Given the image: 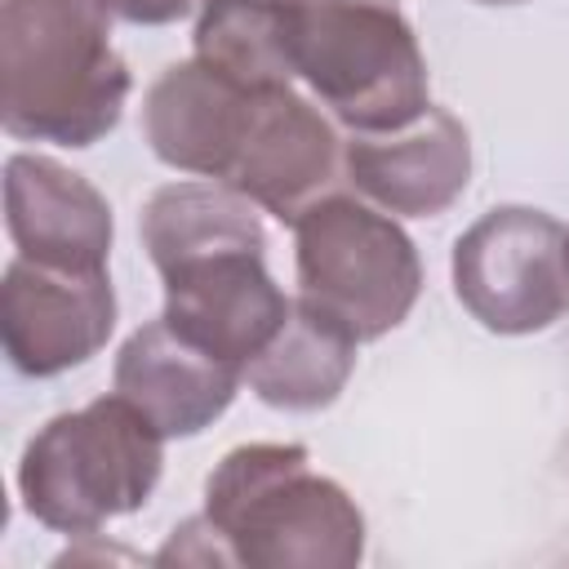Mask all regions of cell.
Here are the masks:
<instances>
[{
  "label": "cell",
  "mask_w": 569,
  "mask_h": 569,
  "mask_svg": "<svg viewBox=\"0 0 569 569\" xmlns=\"http://www.w3.org/2000/svg\"><path fill=\"white\" fill-rule=\"evenodd\" d=\"M267 93V89H262ZM253 89L218 76L200 58L164 67L142 98V133L156 160L200 178H227L249 133Z\"/></svg>",
  "instance_id": "cell-13"
},
{
  "label": "cell",
  "mask_w": 569,
  "mask_h": 569,
  "mask_svg": "<svg viewBox=\"0 0 569 569\" xmlns=\"http://www.w3.org/2000/svg\"><path fill=\"white\" fill-rule=\"evenodd\" d=\"M342 173L347 142L338 138L333 120L311 98L293 93V84H284L253 98L249 133L222 182L293 227L316 200L338 191Z\"/></svg>",
  "instance_id": "cell-9"
},
{
  "label": "cell",
  "mask_w": 569,
  "mask_h": 569,
  "mask_svg": "<svg viewBox=\"0 0 569 569\" xmlns=\"http://www.w3.org/2000/svg\"><path fill=\"white\" fill-rule=\"evenodd\" d=\"M116 329V289L107 267H49L13 258L0 284L4 356L27 378H53L107 347Z\"/></svg>",
  "instance_id": "cell-8"
},
{
  "label": "cell",
  "mask_w": 569,
  "mask_h": 569,
  "mask_svg": "<svg viewBox=\"0 0 569 569\" xmlns=\"http://www.w3.org/2000/svg\"><path fill=\"white\" fill-rule=\"evenodd\" d=\"M204 516L249 569H351L365 556L356 498L302 445H240L204 480Z\"/></svg>",
  "instance_id": "cell-2"
},
{
  "label": "cell",
  "mask_w": 569,
  "mask_h": 569,
  "mask_svg": "<svg viewBox=\"0 0 569 569\" xmlns=\"http://www.w3.org/2000/svg\"><path fill=\"white\" fill-rule=\"evenodd\" d=\"M160 280L164 320L240 373L267 351L293 307V298H284L267 271V244L204 249L160 267Z\"/></svg>",
  "instance_id": "cell-7"
},
{
  "label": "cell",
  "mask_w": 569,
  "mask_h": 569,
  "mask_svg": "<svg viewBox=\"0 0 569 569\" xmlns=\"http://www.w3.org/2000/svg\"><path fill=\"white\" fill-rule=\"evenodd\" d=\"M453 293L489 333H538L569 311V231L529 204L480 213L453 244Z\"/></svg>",
  "instance_id": "cell-6"
},
{
  "label": "cell",
  "mask_w": 569,
  "mask_h": 569,
  "mask_svg": "<svg viewBox=\"0 0 569 569\" xmlns=\"http://www.w3.org/2000/svg\"><path fill=\"white\" fill-rule=\"evenodd\" d=\"M111 382L124 400H133L164 440H187L213 427L236 400L244 373L191 338H182L164 316L133 329L116 356Z\"/></svg>",
  "instance_id": "cell-12"
},
{
  "label": "cell",
  "mask_w": 569,
  "mask_h": 569,
  "mask_svg": "<svg viewBox=\"0 0 569 569\" xmlns=\"http://www.w3.org/2000/svg\"><path fill=\"white\" fill-rule=\"evenodd\" d=\"M4 227L22 258L98 271L111 253V204L76 169L18 151L4 160Z\"/></svg>",
  "instance_id": "cell-11"
},
{
  "label": "cell",
  "mask_w": 569,
  "mask_h": 569,
  "mask_svg": "<svg viewBox=\"0 0 569 569\" xmlns=\"http://www.w3.org/2000/svg\"><path fill=\"white\" fill-rule=\"evenodd\" d=\"M164 471V436L120 391L49 418L22 449V507L58 529L89 538L116 516L147 507Z\"/></svg>",
  "instance_id": "cell-3"
},
{
  "label": "cell",
  "mask_w": 569,
  "mask_h": 569,
  "mask_svg": "<svg viewBox=\"0 0 569 569\" xmlns=\"http://www.w3.org/2000/svg\"><path fill=\"white\" fill-rule=\"evenodd\" d=\"M151 560L156 565H236L231 560V547L218 538V529L209 525L204 511L191 516V520H182Z\"/></svg>",
  "instance_id": "cell-16"
},
{
  "label": "cell",
  "mask_w": 569,
  "mask_h": 569,
  "mask_svg": "<svg viewBox=\"0 0 569 569\" xmlns=\"http://www.w3.org/2000/svg\"><path fill=\"white\" fill-rule=\"evenodd\" d=\"M347 178L391 218H436L471 182L467 124L445 107H427L400 129L356 133L347 142Z\"/></svg>",
  "instance_id": "cell-10"
},
{
  "label": "cell",
  "mask_w": 569,
  "mask_h": 569,
  "mask_svg": "<svg viewBox=\"0 0 569 569\" xmlns=\"http://www.w3.org/2000/svg\"><path fill=\"white\" fill-rule=\"evenodd\" d=\"M196 58L240 89L293 84L289 58V0H200Z\"/></svg>",
  "instance_id": "cell-15"
},
{
  "label": "cell",
  "mask_w": 569,
  "mask_h": 569,
  "mask_svg": "<svg viewBox=\"0 0 569 569\" xmlns=\"http://www.w3.org/2000/svg\"><path fill=\"white\" fill-rule=\"evenodd\" d=\"M200 0H102V9L120 22H133V27H169L178 18H187Z\"/></svg>",
  "instance_id": "cell-17"
},
{
  "label": "cell",
  "mask_w": 569,
  "mask_h": 569,
  "mask_svg": "<svg viewBox=\"0 0 569 569\" xmlns=\"http://www.w3.org/2000/svg\"><path fill=\"white\" fill-rule=\"evenodd\" d=\"M298 298L356 342H378L413 311L422 262L405 227L373 200L325 196L293 222Z\"/></svg>",
  "instance_id": "cell-5"
},
{
  "label": "cell",
  "mask_w": 569,
  "mask_h": 569,
  "mask_svg": "<svg viewBox=\"0 0 569 569\" xmlns=\"http://www.w3.org/2000/svg\"><path fill=\"white\" fill-rule=\"evenodd\" d=\"M476 4H525V0H476Z\"/></svg>",
  "instance_id": "cell-18"
},
{
  "label": "cell",
  "mask_w": 569,
  "mask_h": 569,
  "mask_svg": "<svg viewBox=\"0 0 569 569\" xmlns=\"http://www.w3.org/2000/svg\"><path fill=\"white\" fill-rule=\"evenodd\" d=\"M289 58L351 133H387L431 107L427 58L391 0H289Z\"/></svg>",
  "instance_id": "cell-4"
},
{
  "label": "cell",
  "mask_w": 569,
  "mask_h": 569,
  "mask_svg": "<svg viewBox=\"0 0 569 569\" xmlns=\"http://www.w3.org/2000/svg\"><path fill=\"white\" fill-rule=\"evenodd\" d=\"M356 338H347L333 320H325L316 307L293 298L289 320L267 342L258 360H249L244 382L249 391L271 409L311 413L342 396L351 369H356Z\"/></svg>",
  "instance_id": "cell-14"
},
{
  "label": "cell",
  "mask_w": 569,
  "mask_h": 569,
  "mask_svg": "<svg viewBox=\"0 0 569 569\" xmlns=\"http://www.w3.org/2000/svg\"><path fill=\"white\" fill-rule=\"evenodd\" d=\"M129 89L102 0H0V120L13 138L93 147Z\"/></svg>",
  "instance_id": "cell-1"
}]
</instances>
